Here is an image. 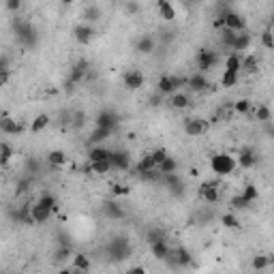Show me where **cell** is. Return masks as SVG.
I'll use <instances>...</instances> for the list:
<instances>
[{"label":"cell","mask_w":274,"mask_h":274,"mask_svg":"<svg viewBox=\"0 0 274 274\" xmlns=\"http://www.w3.org/2000/svg\"><path fill=\"white\" fill-rule=\"evenodd\" d=\"M13 28H15L17 41H19L24 47H34V45H37L39 37H37V30H34V26L30 24V21L15 19V21H13Z\"/></svg>","instance_id":"obj_3"},{"label":"cell","mask_w":274,"mask_h":274,"mask_svg":"<svg viewBox=\"0 0 274 274\" xmlns=\"http://www.w3.org/2000/svg\"><path fill=\"white\" fill-rule=\"evenodd\" d=\"M84 125H86V114L84 112H75L73 116H71V127L73 129H84Z\"/></svg>","instance_id":"obj_43"},{"label":"cell","mask_w":274,"mask_h":274,"mask_svg":"<svg viewBox=\"0 0 274 274\" xmlns=\"http://www.w3.org/2000/svg\"><path fill=\"white\" fill-rule=\"evenodd\" d=\"M262 43H264V47L274 49V34H272L270 28H268V30H264V34H262Z\"/></svg>","instance_id":"obj_51"},{"label":"cell","mask_w":274,"mask_h":274,"mask_svg":"<svg viewBox=\"0 0 274 274\" xmlns=\"http://www.w3.org/2000/svg\"><path fill=\"white\" fill-rule=\"evenodd\" d=\"M150 103H152L154 107H158V105H161V97H152V99H150Z\"/></svg>","instance_id":"obj_56"},{"label":"cell","mask_w":274,"mask_h":274,"mask_svg":"<svg viewBox=\"0 0 274 274\" xmlns=\"http://www.w3.org/2000/svg\"><path fill=\"white\" fill-rule=\"evenodd\" d=\"M158 169H161L163 174H174V171H178V161L174 156H167L161 165H158Z\"/></svg>","instance_id":"obj_38"},{"label":"cell","mask_w":274,"mask_h":274,"mask_svg":"<svg viewBox=\"0 0 274 274\" xmlns=\"http://www.w3.org/2000/svg\"><path fill=\"white\" fill-rule=\"evenodd\" d=\"M266 131H268V135H274V127L270 125V122H266Z\"/></svg>","instance_id":"obj_57"},{"label":"cell","mask_w":274,"mask_h":274,"mask_svg":"<svg viewBox=\"0 0 274 274\" xmlns=\"http://www.w3.org/2000/svg\"><path fill=\"white\" fill-rule=\"evenodd\" d=\"M221 223H223V225H225V227H229V229L240 227V221H238L234 214H223V216H221Z\"/></svg>","instance_id":"obj_47"},{"label":"cell","mask_w":274,"mask_h":274,"mask_svg":"<svg viewBox=\"0 0 274 274\" xmlns=\"http://www.w3.org/2000/svg\"><path fill=\"white\" fill-rule=\"evenodd\" d=\"M118 114H114L110 110H103V112H99L97 114V120H95V125L97 127H105V129H112V131H116V127H118Z\"/></svg>","instance_id":"obj_13"},{"label":"cell","mask_w":274,"mask_h":274,"mask_svg":"<svg viewBox=\"0 0 274 274\" xmlns=\"http://www.w3.org/2000/svg\"><path fill=\"white\" fill-rule=\"evenodd\" d=\"M56 262H67L69 257H73V249H71V244H60V249L56 251Z\"/></svg>","instance_id":"obj_40"},{"label":"cell","mask_w":274,"mask_h":274,"mask_svg":"<svg viewBox=\"0 0 274 274\" xmlns=\"http://www.w3.org/2000/svg\"><path fill=\"white\" fill-rule=\"evenodd\" d=\"M238 82H240V73H234V71H223V75H221L223 88H232V86H236Z\"/></svg>","instance_id":"obj_34"},{"label":"cell","mask_w":274,"mask_h":274,"mask_svg":"<svg viewBox=\"0 0 274 274\" xmlns=\"http://www.w3.org/2000/svg\"><path fill=\"white\" fill-rule=\"evenodd\" d=\"M251 43H253V39H251V34H247V32H238V37H236V43H234L232 52H238V54L247 52V49L251 47Z\"/></svg>","instance_id":"obj_26"},{"label":"cell","mask_w":274,"mask_h":274,"mask_svg":"<svg viewBox=\"0 0 274 274\" xmlns=\"http://www.w3.org/2000/svg\"><path fill=\"white\" fill-rule=\"evenodd\" d=\"M272 26H274V13H272Z\"/></svg>","instance_id":"obj_59"},{"label":"cell","mask_w":274,"mask_h":274,"mask_svg":"<svg viewBox=\"0 0 274 274\" xmlns=\"http://www.w3.org/2000/svg\"><path fill=\"white\" fill-rule=\"evenodd\" d=\"M158 240H165V234L161 232V229H150V232H148V242L154 244Z\"/></svg>","instance_id":"obj_52"},{"label":"cell","mask_w":274,"mask_h":274,"mask_svg":"<svg viewBox=\"0 0 274 274\" xmlns=\"http://www.w3.org/2000/svg\"><path fill=\"white\" fill-rule=\"evenodd\" d=\"M236 37H238V32H236V30L223 28V30H221V43H223V47L232 49V47H234V43H236Z\"/></svg>","instance_id":"obj_35"},{"label":"cell","mask_w":274,"mask_h":274,"mask_svg":"<svg viewBox=\"0 0 274 274\" xmlns=\"http://www.w3.org/2000/svg\"><path fill=\"white\" fill-rule=\"evenodd\" d=\"M112 193H114V195H127V193H129V186L114 184V186H112Z\"/></svg>","instance_id":"obj_54"},{"label":"cell","mask_w":274,"mask_h":274,"mask_svg":"<svg viewBox=\"0 0 274 274\" xmlns=\"http://www.w3.org/2000/svg\"><path fill=\"white\" fill-rule=\"evenodd\" d=\"M30 186H32V178H30V176L21 178L19 182H17V186H15V195H17V197H19V195H26V193L30 191Z\"/></svg>","instance_id":"obj_41"},{"label":"cell","mask_w":274,"mask_h":274,"mask_svg":"<svg viewBox=\"0 0 274 274\" xmlns=\"http://www.w3.org/2000/svg\"><path fill=\"white\" fill-rule=\"evenodd\" d=\"M47 163L52 165V167H62V165L67 163V154H64L62 150H52V152L47 154Z\"/></svg>","instance_id":"obj_33"},{"label":"cell","mask_w":274,"mask_h":274,"mask_svg":"<svg viewBox=\"0 0 274 274\" xmlns=\"http://www.w3.org/2000/svg\"><path fill=\"white\" fill-rule=\"evenodd\" d=\"M156 6H158V13H161V17L165 21H171L176 17V9L169 0H156Z\"/></svg>","instance_id":"obj_25"},{"label":"cell","mask_w":274,"mask_h":274,"mask_svg":"<svg viewBox=\"0 0 274 274\" xmlns=\"http://www.w3.org/2000/svg\"><path fill=\"white\" fill-rule=\"evenodd\" d=\"M150 154H152V158H154V163H156V165H161V163L165 161V158L169 156V154H167V150H165V148H154Z\"/></svg>","instance_id":"obj_50"},{"label":"cell","mask_w":274,"mask_h":274,"mask_svg":"<svg viewBox=\"0 0 274 274\" xmlns=\"http://www.w3.org/2000/svg\"><path fill=\"white\" fill-rule=\"evenodd\" d=\"M154 167H158V165L154 163L152 154H146V156H141V158H139V163H137L135 167H133V171H135L137 176H139L141 171H148V169H154Z\"/></svg>","instance_id":"obj_30"},{"label":"cell","mask_w":274,"mask_h":274,"mask_svg":"<svg viewBox=\"0 0 274 274\" xmlns=\"http://www.w3.org/2000/svg\"><path fill=\"white\" fill-rule=\"evenodd\" d=\"M49 120H52V118H49L47 114H39V116L32 120L30 131H32V133H39V131H43V129H45V127L49 125Z\"/></svg>","instance_id":"obj_36"},{"label":"cell","mask_w":274,"mask_h":274,"mask_svg":"<svg viewBox=\"0 0 274 274\" xmlns=\"http://www.w3.org/2000/svg\"><path fill=\"white\" fill-rule=\"evenodd\" d=\"M110 163L114 169L118 171H127L129 167H131V154L127 152V150H112L110 154Z\"/></svg>","instance_id":"obj_8"},{"label":"cell","mask_w":274,"mask_h":274,"mask_svg":"<svg viewBox=\"0 0 274 274\" xmlns=\"http://www.w3.org/2000/svg\"><path fill=\"white\" fill-rule=\"evenodd\" d=\"M112 150L103 146V143H97V146H92L88 150V161H105V158H110Z\"/></svg>","instance_id":"obj_24"},{"label":"cell","mask_w":274,"mask_h":274,"mask_svg":"<svg viewBox=\"0 0 274 274\" xmlns=\"http://www.w3.org/2000/svg\"><path fill=\"white\" fill-rule=\"evenodd\" d=\"M232 206L236 208V210H244V208H249L251 206V201L244 197V195H236L234 199H232Z\"/></svg>","instance_id":"obj_48"},{"label":"cell","mask_w":274,"mask_h":274,"mask_svg":"<svg viewBox=\"0 0 274 274\" xmlns=\"http://www.w3.org/2000/svg\"><path fill=\"white\" fill-rule=\"evenodd\" d=\"M73 34H75V41L77 43L88 45V43L95 39V28H92V24H86V21H82V24H77L73 28Z\"/></svg>","instance_id":"obj_10"},{"label":"cell","mask_w":274,"mask_h":274,"mask_svg":"<svg viewBox=\"0 0 274 274\" xmlns=\"http://www.w3.org/2000/svg\"><path fill=\"white\" fill-rule=\"evenodd\" d=\"M216 64H219V54L212 52V49H199L197 52V67L201 73H206V71H212Z\"/></svg>","instance_id":"obj_6"},{"label":"cell","mask_w":274,"mask_h":274,"mask_svg":"<svg viewBox=\"0 0 274 274\" xmlns=\"http://www.w3.org/2000/svg\"><path fill=\"white\" fill-rule=\"evenodd\" d=\"M6 9H9L11 13H17L19 9H21V0H6Z\"/></svg>","instance_id":"obj_53"},{"label":"cell","mask_w":274,"mask_h":274,"mask_svg":"<svg viewBox=\"0 0 274 274\" xmlns=\"http://www.w3.org/2000/svg\"><path fill=\"white\" fill-rule=\"evenodd\" d=\"M139 180H143V182H148V184L163 182V171L158 169V167L148 169V171H141V174H139Z\"/></svg>","instance_id":"obj_31"},{"label":"cell","mask_w":274,"mask_h":274,"mask_svg":"<svg viewBox=\"0 0 274 274\" xmlns=\"http://www.w3.org/2000/svg\"><path fill=\"white\" fill-rule=\"evenodd\" d=\"M163 182L167 184L171 195H176V197L184 195V182H182V178H180L176 171H174V174H163Z\"/></svg>","instance_id":"obj_11"},{"label":"cell","mask_w":274,"mask_h":274,"mask_svg":"<svg viewBox=\"0 0 274 274\" xmlns=\"http://www.w3.org/2000/svg\"><path fill=\"white\" fill-rule=\"evenodd\" d=\"M259 163V156L253 148H242L240 150V156H238V165L244 169H251V167H255V165Z\"/></svg>","instance_id":"obj_18"},{"label":"cell","mask_w":274,"mask_h":274,"mask_svg":"<svg viewBox=\"0 0 274 274\" xmlns=\"http://www.w3.org/2000/svg\"><path fill=\"white\" fill-rule=\"evenodd\" d=\"M255 120L257 122H270L272 120V112H270V107H266V105H259L257 110H255Z\"/></svg>","instance_id":"obj_39"},{"label":"cell","mask_w":274,"mask_h":274,"mask_svg":"<svg viewBox=\"0 0 274 274\" xmlns=\"http://www.w3.org/2000/svg\"><path fill=\"white\" fill-rule=\"evenodd\" d=\"M101 17H103V11H101L97 4H88L82 11V21H86V24H97Z\"/></svg>","instance_id":"obj_23"},{"label":"cell","mask_w":274,"mask_h":274,"mask_svg":"<svg viewBox=\"0 0 274 274\" xmlns=\"http://www.w3.org/2000/svg\"><path fill=\"white\" fill-rule=\"evenodd\" d=\"M114 131H112V129H105V127H97L95 129V131H92L90 133V137H88V141L92 143V146H97V143H103L105 139H107V137H110Z\"/></svg>","instance_id":"obj_29"},{"label":"cell","mask_w":274,"mask_h":274,"mask_svg":"<svg viewBox=\"0 0 274 274\" xmlns=\"http://www.w3.org/2000/svg\"><path fill=\"white\" fill-rule=\"evenodd\" d=\"M223 2H232V0H223Z\"/></svg>","instance_id":"obj_60"},{"label":"cell","mask_w":274,"mask_h":274,"mask_svg":"<svg viewBox=\"0 0 274 274\" xmlns=\"http://www.w3.org/2000/svg\"><path fill=\"white\" fill-rule=\"evenodd\" d=\"M73 268H75V270H82V272L90 270V259L86 257L84 253H75V255H73Z\"/></svg>","instance_id":"obj_37"},{"label":"cell","mask_w":274,"mask_h":274,"mask_svg":"<svg viewBox=\"0 0 274 274\" xmlns=\"http://www.w3.org/2000/svg\"><path fill=\"white\" fill-rule=\"evenodd\" d=\"M210 167L216 176H229V174H234L238 167V158H234L232 154L219 152L210 158Z\"/></svg>","instance_id":"obj_4"},{"label":"cell","mask_w":274,"mask_h":274,"mask_svg":"<svg viewBox=\"0 0 274 274\" xmlns=\"http://www.w3.org/2000/svg\"><path fill=\"white\" fill-rule=\"evenodd\" d=\"M150 251H152L154 259H158V262H165L167 255H169V251H171V247L167 244V240H158L154 244H150Z\"/></svg>","instance_id":"obj_22"},{"label":"cell","mask_w":274,"mask_h":274,"mask_svg":"<svg viewBox=\"0 0 274 274\" xmlns=\"http://www.w3.org/2000/svg\"><path fill=\"white\" fill-rule=\"evenodd\" d=\"M165 43H169V41H174V32H169V30H165L163 32V37H161Z\"/></svg>","instance_id":"obj_55"},{"label":"cell","mask_w":274,"mask_h":274,"mask_svg":"<svg viewBox=\"0 0 274 274\" xmlns=\"http://www.w3.org/2000/svg\"><path fill=\"white\" fill-rule=\"evenodd\" d=\"M199 197L204 199V201H208V204H216L219 201V184L216 182H204L199 186Z\"/></svg>","instance_id":"obj_16"},{"label":"cell","mask_w":274,"mask_h":274,"mask_svg":"<svg viewBox=\"0 0 274 274\" xmlns=\"http://www.w3.org/2000/svg\"><path fill=\"white\" fill-rule=\"evenodd\" d=\"M101 212H103V216H107V219H112V221L125 219V208H122L118 201H103Z\"/></svg>","instance_id":"obj_14"},{"label":"cell","mask_w":274,"mask_h":274,"mask_svg":"<svg viewBox=\"0 0 274 274\" xmlns=\"http://www.w3.org/2000/svg\"><path fill=\"white\" fill-rule=\"evenodd\" d=\"M259 69V58L255 54H242V73H257Z\"/></svg>","instance_id":"obj_27"},{"label":"cell","mask_w":274,"mask_h":274,"mask_svg":"<svg viewBox=\"0 0 274 274\" xmlns=\"http://www.w3.org/2000/svg\"><path fill=\"white\" fill-rule=\"evenodd\" d=\"M182 86H186V77H178V75H163L158 79L156 88H158V95L163 97H171L174 92H178Z\"/></svg>","instance_id":"obj_5"},{"label":"cell","mask_w":274,"mask_h":274,"mask_svg":"<svg viewBox=\"0 0 274 274\" xmlns=\"http://www.w3.org/2000/svg\"><path fill=\"white\" fill-rule=\"evenodd\" d=\"M131 251L133 249L127 236H116L107 244V255H110L112 262H125V259L131 257Z\"/></svg>","instance_id":"obj_2"},{"label":"cell","mask_w":274,"mask_h":274,"mask_svg":"<svg viewBox=\"0 0 274 274\" xmlns=\"http://www.w3.org/2000/svg\"><path fill=\"white\" fill-rule=\"evenodd\" d=\"M11 156H13V148L9 146V141H2L0 143V163L6 165L11 161Z\"/></svg>","instance_id":"obj_42"},{"label":"cell","mask_w":274,"mask_h":274,"mask_svg":"<svg viewBox=\"0 0 274 274\" xmlns=\"http://www.w3.org/2000/svg\"><path fill=\"white\" fill-rule=\"evenodd\" d=\"M225 71H234V73H240L242 71V54L232 52L225 58Z\"/></svg>","instance_id":"obj_28"},{"label":"cell","mask_w":274,"mask_h":274,"mask_svg":"<svg viewBox=\"0 0 274 274\" xmlns=\"http://www.w3.org/2000/svg\"><path fill=\"white\" fill-rule=\"evenodd\" d=\"M167 103L174 107V110H186V107L191 105V97L186 95V92H180V90H178V92H174V95L169 97Z\"/></svg>","instance_id":"obj_21"},{"label":"cell","mask_w":274,"mask_h":274,"mask_svg":"<svg viewBox=\"0 0 274 274\" xmlns=\"http://www.w3.org/2000/svg\"><path fill=\"white\" fill-rule=\"evenodd\" d=\"M242 195L253 204V201H257V197H259V191H257L255 184H247V186H244V191H242Z\"/></svg>","instance_id":"obj_44"},{"label":"cell","mask_w":274,"mask_h":274,"mask_svg":"<svg viewBox=\"0 0 274 274\" xmlns=\"http://www.w3.org/2000/svg\"><path fill=\"white\" fill-rule=\"evenodd\" d=\"M90 71V64L88 60H77L73 67H71V75H69V82H73V84H79V82H84L86 79V73Z\"/></svg>","instance_id":"obj_17"},{"label":"cell","mask_w":274,"mask_h":274,"mask_svg":"<svg viewBox=\"0 0 274 274\" xmlns=\"http://www.w3.org/2000/svg\"><path fill=\"white\" fill-rule=\"evenodd\" d=\"M225 28L236 30V32H244L247 30V19H244V15H240V13H236V11H227L225 13Z\"/></svg>","instance_id":"obj_12"},{"label":"cell","mask_w":274,"mask_h":274,"mask_svg":"<svg viewBox=\"0 0 274 274\" xmlns=\"http://www.w3.org/2000/svg\"><path fill=\"white\" fill-rule=\"evenodd\" d=\"M60 2H62V4H73L75 0H60Z\"/></svg>","instance_id":"obj_58"},{"label":"cell","mask_w":274,"mask_h":274,"mask_svg":"<svg viewBox=\"0 0 274 274\" xmlns=\"http://www.w3.org/2000/svg\"><path fill=\"white\" fill-rule=\"evenodd\" d=\"M125 9H127L129 15H137V13L141 11V4L137 2V0H127V2H125Z\"/></svg>","instance_id":"obj_49"},{"label":"cell","mask_w":274,"mask_h":274,"mask_svg":"<svg viewBox=\"0 0 274 274\" xmlns=\"http://www.w3.org/2000/svg\"><path fill=\"white\" fill-rule=\"evenodd\" d=\"M135 47H137V52L143 54V56L152 54V52H154V47H156V37H152V34H143V37L137 39Z\"/></svg>","instance_id":"obj_19"},{"label":"cell","mask_w":274,"mask_h":274,"mask_svg":"<svg viewBox=\"0 0 274 274\" xmlns=\"http://www.w3.org/2000/svg\"><path fill=\"white\" fill-rule=\"evenodd\" d=\"M122 82H125L129 90H139L143 82H146V77H143L139 69H129V71H125V75H122Z\"/></svg>","instance_id":"obj_7"},{"label":"cell","mask_w":274,"mask_h":274,"mask_svg":"<svg viewBox=\"0 0 274 274\" xmlns=\"http://www.w3.org/2000/svg\"><path fill=\"white\" fill-rule=\"evenodd\" d=\"M234 110L238 114H249L251 112V101L249 99H238L236 103H234Z\"/></svg>","instance_id":"obj_46"},{"label":"cell","mask_w":274,"mask_h":274,"mask_svg":"<svg viewBox=\"0 0 274 274\" xmlns=\"http://www.w3.org/2000/svg\"><path fill=\"white\" fill-rule=\"evenodd\" d=\"M0 131H2L4 135H19L21 131H24V125L17 120H11V118H2L0 120Z\"/></svg>","instance_id":"obj_20"},{"label":"cell","mask_w":274,"mask_h":274,"mask_svg":"<svg viewBox=\"0 0 274 274\" xmlns=\"http://www.w3.org/2000/svg\"><path fill=\"white\" fill-rule=\"evenodd\" d=\"M90 167L99 176H105V174H110V171L114 169L112 163H110V158H105V161H90Z\"/></svg>","instance_id":"obj_32"},{"label":"cell","mask_w":274,"mask_h":274,"mask_svg":"<svg viewBox=\"0 0 274 274\" xmlns=\"http://www.w3.org/2000/svg\"><path fill=\"white\" fill-rule=\"evenodd\" d=\"M208 122L204 118H186L184 120V133L191 135V137H197V135H204L208 131Z\"/></svg>","instance_id":"obj_9"},{"label":"cell","mask_w":274,"mask_h":274,"mask_svg":"<svg viewBox=\"0 0 274 274\" xmlns=\"http://www.w3.org/2000/svg\"><path fill=\"white\" fill-rule=\"evenodd\" d=\"M186 86H189V90L191 92H206L208 90V86H210V82H208V77L206 73H195V75H191V77H186Z\"/></svg>","instance_id":"obj_15"},{"label":"cell","mask_w":274,"mask_h":274,"mask_svg":"<svg viewBox=\"0 0 274 274\" xmlns=\"http://www.w3.org/2000/svg\"><path fill=\"white\" fill-rule=\"evenodd\" d=\"M253 270H264V268H268L270 266V257H266V255H257L253 257Z\"/></svg>","instance_id":"obj_45"},{"label":"cell","mask_w":274,"mask_h":274,"mask_svg":"<svg viewBox=\"0 0 274 274\" xmlns=\"http://www.w3.org/2000/svg\"><path fill=\"white\" fill-rule=\"evenodd\" d=\"M56 210V197L49 195V193H43V195L37 199V204H32V219L34 223H45L49 221V216Z\"/></svg>","instance_id":"obj_1"}]
</instances>
